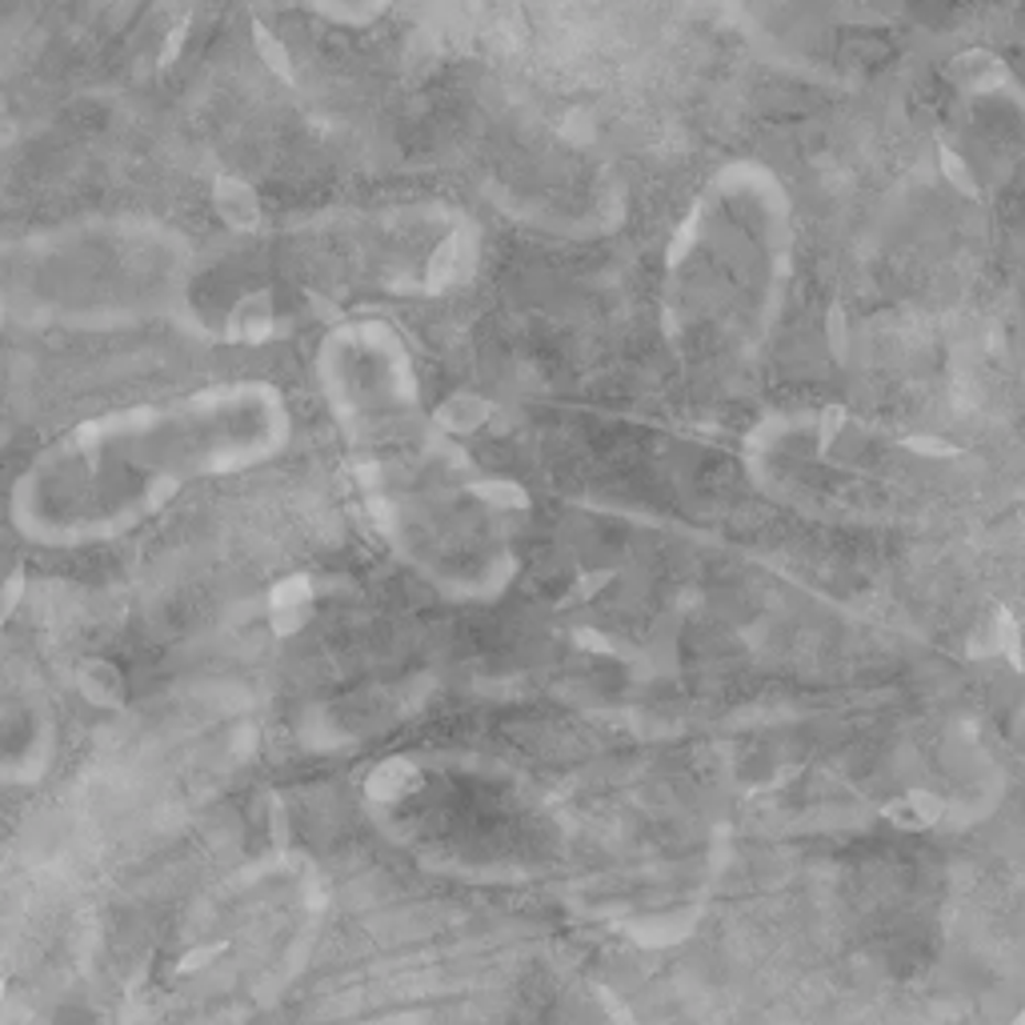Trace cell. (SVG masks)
<instances>
[{"label": "cell", "instance_id": "obj_1", "mask_svg": "<svg viewBox=\"0 0 1025 1025\" xmlns=\"http://www.w3.org/2000/svg\"><path fill=\"white\" fill-rule=\"evenodd\" d=\"M481 232L449 200H381L253 229L221 273H241L229 329H273L281 301L337 305L361 293H437L473 273Z\"/></svg>", "mask_w": 1025, "mask_h": 1025}, {"label": "cell", "instance_id": "obj_2", "mask_svg": "<svg viewBox=\"0 0 1025 1025\" xmlns=\"http://www.w3.org/2000/svg\"><path fill=\"white\" fill-rule=\"evenodd\" d=\"M200 253L144 212L0 229V329H129L200 317Z\"/></svg>", "mask_w": 1025, "mask_h": 1025}, {"label": "cell", "instance_id": "obj_3", "mask_svg": "<svg viewBox=\"0 0 1025 1025\" xmlns=\"http://www.w3.org/2000/svg\"><path fill=\"white\" fill-rule=\"evenodd\" d=\"M313 17L337 29H373L377 21H385L397 0H301Z\"/></svg>", "mask_w": 1025, "mask_h": 1025}, {"label": "cell", "instance_id": "obj_4", "mask_svg": "<svg viewBox=\"0 0 1025 1025\" xmlns=\"http://www.w3.org/2000/svg\"><path fill=\"white\" fill-rule=\"evenodd\" d=\"M953 77L961 80V89L990 92L1005 80V65L990 53H966L953 61Z\"/></svg>", "mask_w": 1025, "mask_h": 1025}, {"label": "cell", "instance_id": "obj_5", "mask_svg": "<svg viewBox=\"0 0 1025 1025\" xmlns=\"http://www.w3.org/2000/svg\"><path fill=\"white\" fill-rule=\"evenodd\" d=\"M80 689L89 697L92 706H112L121 697V673L112 669L109 662H89L80 669Z\"/></svg>", "mask_w": 1025, "mask_h": 1025}, {"label": "cell", "instance_id": "obj_6", "mask_svg": "<svg viewBox=\"0 0 1025 1025\" xmlns=\"http://www.w3.org/2000/svg\"><path fill=\"white\" fill-rule=\"evenodd\" d=\"M469 493H473L477 501H486V505H497V509H525L530 505L525 489L513 486V481H473Z\"/></svg>", "mask_w": 1025, "mask_h": 1025}, {"label": "cell", "instance_id": "obj_7", "mask_svg": "<svg viewBox=\"0 0 1025 1025\" xmlns=\"http://www.w3.org/2000/svg\"><path fill=\"white\" fill-rule=\"evenodd\" d=\"M937 165H941V177L949 181V185L958 188V193H966V197H978V181H973L970 165L961 161L949 144H937Z\"/></svg>", "mask_w": 1025, "mask_h": 1025}, {"label": "cell", "instance_id": "obj_8", "mask_svg": "<svg viewBox=\"0 0 1025 1025\" xmlns=\"http://www.w3.org/2000/svg\"><path fill=\"white\" fill-rule=\"evenodd\" d=\"M309 597H313V581L305 574H293V577H285L281 585H273L269 606H273V613H276V609H305V606H309Z\"/></svg>", "mask_w": 1025, "mask_h": 1025}, {"label": "cell", "instance_id": "obj_9", "mask_svg": "<svg viewBox=\"0 0 1025 1025\" xmlns=\"http://www.w3.org/2000/svg\"><path fill=\"white\" fill-rule=\"evenodd\" d=\"M405 777H417V770H413L408 761H389V765H381V770L369 777V794L373 797H397L401 789H408V785H401Z\"/></svg>", "mask_w": 1025, "mask_h": 1025}, {"label": "cell", "instance_id": "obj_10", "mask_svg": "<svg viewBox=\"0 0 1025 1025\" xmlns=\"http://www.w3.org/2000/svg\"><path fill=\"white\" fill-rule=\"evenodd\" d=\"M697 221H701V205H694V212L685 217L677 237L669 241V265H681L685 257H689V249L697 244Z\"/></svg>", "mask_w": 1025, "mask_h": 1025}, {"label": "cell", "instance_id": "obj_11", "mask_svg": "<svg viewBox=\"0 0 1025 1025\" xmlns=\"http://www.w3.org/2000/svg\"><path fill=\"white\" fill-rule=\"evenodd\" d=\"M21 593H24V569H17V574H9L4 585H0V625L12 618V609L21 606Z\"/></svg>", "mask_w": 1025, "mask_h": 1025}, {"label": "cell", "instance_id": "obj_12", "mask_svg": "<svg viewBox=\"0 0 1025 1025\" xmlns=\"http://www.w3.org/2000/svg\"><path fill=\"white\" fill-rule=\"evenodd\" d=\"M305 625V609H276L273 613V633L276 637H293Z\"/></svg>", "mask_w": 1025, "mask_h": 1025}, {"label": "cell", "instance_id": "obj_13", "mask_svg": "<svg viewBox=\"0 0 1025 1025\" xmlns=\"http://www.w3.org/2000/svg\"><path fill=\"white\" fill-rule=\"evenodd\" d=\"M225 953V946H200V949H193L188 958H181L177 961V973H197L200 966H209L212 958H221Z\"/></svg>", "mask_w": 1025, "mask_h": 1025}, {"label": "cell", "instance_id": "obj_14", "mask_svg": "<svg viewBox=\"0 0 1025 1025\" xmlns=\"http://www.w3.org/2000/svg\"><path fill=\"white\" fill-rule=\"evenodd\" d=\"M269 814H273V821H269V826L276 829V846H285V841H288V817H285V802H281V797H269Z\"/></svg>", "mask_w": 1025, "mask_h": 1025}, {"label": "cell", "instance_id": "obj_15", "mask_svg": "<svg viewBox=\"0 0 1025 1025\" xmlns=\"http://www.w3.org/2000/svg\"><path fill=\"white\" fill-rule=\"evenodd\" d=\"M0 1002H4V981H0Z\"/></svg>", "mask_w": 1025, "mask_h": 1025}]
</instances>
